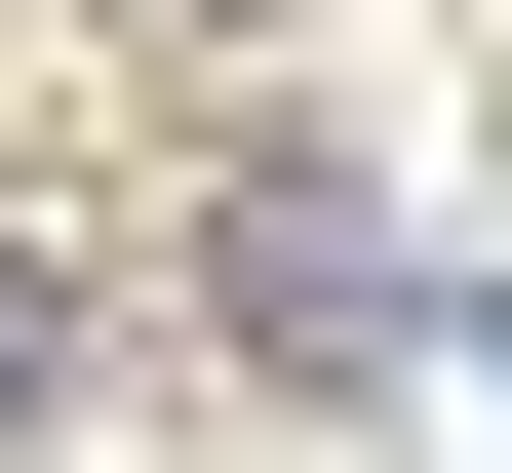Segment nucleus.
I'll use <instances>...</instances> for the list:
<instances>
[{"mask_svg":"<svg viewBox=\"0 0 512 473\" xmlns=\"http://www.w3.org/2000/svg\"><path fill=\"white\" fill-rule=\"evenodd\" d=\"M40 395H79V316H40V276H0V434H40Z\"/></svg>","mask_w":512,"mask_h":473,"instance_id":"f257e3e1","label":"nucleus"}]
</instances>
